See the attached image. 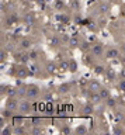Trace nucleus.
Segmentation results:
<instances>
[{
    "mask_svg": "<svg viewBox=\"0 0 125 135\" xmlns=\"http://www.w3.org/2000/svg\"><path fill=\"white\" fill-rule=\"evenodd\" d=\"M115 118H117V120H124V114H118V113H117Z\"/></svg>",
    "mask_w": 125,
    "mask_h": 135,
    "instance_id": "41",
    "label": "nucleus"
},
{
    "mask_svg": "<svg viewBox=\"0 0 125 135\" xmlns=\"http://www.w3.org/2000/svg\"><path fill=\"white\" fill-rule=\"evenodd\" d=\"M119 80H125V68H122L119 72Z\"/></svg>",
    "mask_w": 125,
    "mask_h": 135,
    "instance_id": "39",
    "label": "nucleus"
},
{
    "mask_svg": "<svg viewBox=\"0 0 125 135\" xmlns=\"http://www.w3.org/2000/svg\"><path fill=\"white\" fill-rule=\"evenodd\" d=\"M98 93L101 94L103 100H107L108 97H111V91H110V89H108V87H106V86H101V89L98 90Z\"/></svg>",
    "mask_w": 125,
    "mask_h": 135,
    "instance_id": "22",
    "label": "nucleus"
},
{
    "mask_svg": "<svg viewBox=\"0 0 125 135\" xmlns=\"http://www.w3.org/2000/svg\"><path fill=\"white\" fill-rule=\"evenodd\" d=\"M14 61H16V63H24V65H26L28 61H31L28 51L20 49L18 52H16V54H14Z\"/></svg>",
    "mask_w": 125,
    "mask_h": 135,
    "instance_id": "7",
    "label": "nucleus"
},
{
    "mask_svg": "<svg viewBox=\"0 0 125 135\" xmlns=\"http://www.w3.org/2000/svg\"><path fill=\"white\" fill-rule=\"evenodd\" d=\"M104 104H106V107H107L108 110H114V108L117 107V104H118V103H117V100L111 96V97H108L107 100H104Z\"/></svg>",
    "mask_w": 125,
    "mask_h": 135,
    "instance_id": "20",
    "label": "nucleus"
},
{
    "mask_svg": "<svg viewBox=\"0 0 125 135\" xmlns=\"http://www.w3.org/2000/svg\"><path fill=\"white\" fill-rule=\"evenodd\" d=\"M41 96V89L38 84H34V83H31V84H27V94H26V99L28 100H37L38 97Z\"/></svg>",
    "mask_w": 125,
    "mask_h": 135,
    "instance_id": "2",
    "label": "nucleus"
},
{
    "mask_svg": "<svg viewBox=\"0 0 125 135\" xmlns=\"http://www.w3.org/2000/svg\"><path fill=\"white\" fill-rule=\"evenodd\" d=\"M11 73H13V76L16 79L23 80L30 75V69H28L24 63H16V65L13 66V72H11Z\"/></svg>",
    "mask_w": 125,
    "mask_h": 135,
    "instance_id": "1",
    "label": "nucleus"
},
{
    "mask_svg": "<svg viewBox=\"0 0 125 135\" xmlns=\"http://www.w3.org/2000/svg\"><path fill=\"white\" fill-rule=\"evenodd\" d=\"M80 44H82V41L79 40L77 37H70L69 40H68V45H69V48H72V49L79 48V46H80Z\"/></svg>",
    "mask_w": 125,
    "mask_h": 135,
    "instance_id": "17",
    "label": "nucleus"
},
{
    "mask_svg": "<svg viewBox=\"0 0 125 135\" xmlns=\"http://www.w3.org/2000/svg\"><path fill=\"white\" fill-rule=\"evenodd\" d=\"M27 2H31L32 3V2H37V0H27Z\"/></svg>",
    "mask_w": 125,
    "mask_h": 135,
    "instance_id": "43",
    "label": "nucleus"
},
{
    "mask_svg": "<svg viewBox=\"0 0 125 135\" xmlns=\"http://www.w3.org/2000/svg\"><path fill=\"white\" fill-rule=\"evenodd\" d=\"M96 105L91 103V101H87V103L83 104V107H82V114L83 115H91V114H94L96 113Z\"/></svg>",
    "mask_w": 125,
    "mask_h": 135,
    "instance_id": "11",
    "label": "nucleus"
},
{
    "mask_svg": "<svg viewBox=\"0 0 125 135\" xmlns=\"http://www.w3.org/2000/svg\"><path fill=\"white\" fill-rule=\"evenodd\" d=\"M87 127L86 125H79L77 128H74V134L76 135H86L87 134Z\"/></svg>",
    "mask_w": 125,
    "mask_h": 135,
    "instance_id": "27",
    "label": "nucleus"
},
{
    "mask_svg": "<svg viewBox=\"0 0 125 135\" xmlns=\"http://www.w3.org/2000/svg\"><path fill=\"white\" fill-rule=\"evenodd\" d=\"M28 132H30L31 135H38V134L44 132V128L41 127V124H32V127L28 129Z\"/></svg>",
    "mask_w": 125,
    "mask_h": 135,
    "instance_id": "19",
    "label": "nucleus"
},
{
    "mask_svg": "<svg viewBox=\"0 0 125 135\" xmlns=\"http://www.w3.org/2000/svg\"><path fill=\"white\" fill-rule=\"evenodd\" d=\"M114 132H115V134H124V132H125V129L121 128L119 124H117V125L114 127Z\"/></svg>",
    "mask_w": 125,
    "mask_h": 135,
    "instance_id": "38",
    "label": "nucleus"
},
{
    "mask_svg": "<svg viewBox=\"0 0 125 135\" xmlns=\"http://www.w3.org/2000/svg\"><path fill=\"white\" fill-rule=\"evenodd\" d=\"M89 99V101H91L94 105H98V104H101V103H104V100H103V97H101V94H100L98 91H91L90 93V96L87 97Z\"/></svg>",
    "mask_w": 125,
    "mask_h": 135,
    "instance_id": "13",
    "label": "nucleus"
},
{
    "mask_svg": "<svg viewBox=\"0 0 125 135\" xmlns=\"http://www.w3.org/2000/svg\"><path fill=\"white\" fill-rule=\"evenodd\" d=\"M77 62L76 61H74V59L73 58H70L69 59V72H70V73H76V72H77Z\"/></svg>",
    "mask_w": 125,
    "mask_h": 135,
    "instance_id": "23",
    "label": "nucleus"
},
{
    "mask_svg": "<svg viewBox=\"0 0 125 135\" xmlns=\"http://www.w3.org/2000/svg\"><path fill=\"white\" fill-rule=\"evenodd\" d=\"M101 86L103 84L98 82V80H96V79H93V80H90V83H89V89L91 91H98L100 89H101Z\"/></svg>",
    "mask_w": 125,
    "mask_h": 135,
    "instance_id": "21",
    "label": "nucleus"
},
{
    "mask_svg": "<svg viewBox=\"0 0 125 135\" xmlns=\"http://www.w3.org/2000/svg\"><path fill=\"white\" fill-rule=\"evenodd\" d=\"M28 54H30V59L31 61H37V59H38V51H32V49H30L28 51Z\"/></svg>",
    "mask_w": 125,
    "mask_h": 135,
    "instance_id": "34",
    "label": "nucleus"
},
{
    "mask_svg": "<svg viewBox=\"0 0 125 135\" xmlns=\"http://www.w3.org/2000/svg\"><path fill=\"white\" fill-rule=\"evenodd\" d=\"M104 56H106L107 59H118L119 58V49L117 48V46H108V48L106 49Z\"/></svg>",
    "mask_w": 125,
    "mask_h": 135,
    "instance_id": "10",
    "label": "nucleus"
},
{
    "mask_svg": "<svg viewBox=\"0 0 125 135\" xmlns=\"http://www.w3.org/2000/svg\"><path fill=\"white\" fill-rule=\"evenodd\" d=\"M2 90H0V94H2V97H4L6 94H7V91H9V89H10V86L9 84H2Z\"/></svg>",
    "mask_w": 125,
    "mask_h": 135,
    "instance_id": "35",
    "label": "nucleus"
},
{
    "mask_svg": "<svg viewBox=\"0 0 125 135\" xmlns=\"http://www.w3.org/2000/svg\"><path fill=\"white\" fill-rule=\"evenodd\" d=\"M55 7L58 8V10L63 11V7H65V4H63V0H56V3H55Z\"/></svg>",
    "mask_w": 125,
    "mask_h": 135,
    "instance_id": "37",
    "label": "nucleus"
},
{
    "mask_svg": "<svg viewBox=\"0 0 125 135\" xmlns=\"http://www.w3.org/2000/svg\"><path fill=\"white\" fill-rule=\"evenodd\" d=\"M58 18H59V21H61V23H63V24H69L70 23V17L68 14H61Z\"/></svg>",
    "mask_w": 125,
    "mask_h": 135,
    "instance_id": "32",
    "label": "nucleus"
},
{
    "mask_svg": "<svg viewBox=\"0 0 125 135\" xmlns=\"http://www.w3.org/2000/svg\"><path fill=\"white\" fill-rule=\"evenodd\" d=\"M69 7L72 8V10H79L80 8V3H79V0H70L69 2Z\"/></svg>",
    "mask_w": 125,
    "mask_h": 135,
    "instance_id": "30",
    "label": "nucleus"
},
{
    "mask_svg": "<svg viewBox=\"0 0 125 135\" xmlns=\"http://www.w3.org/2000/svg\"><path fill=\"white\" fill-rule=\"evenodd\" d=\"M90 54L93 55L94 58H100L106 54V46H104L103 42H94L90 48Z\"/></svg>",
    "mask_w": 125,
    "mask_h": 135,
    "instance_id": "4",
    "label": "nucleus"
},
{
    "mask_svg": "<svg viewBox=\"0 0 125 135\" xmlns=\"http://www.w3.org/2000/svg\"><path fill=\"white\" fill-rule=\"evenodd\" d=\"M58 66H59V70H62V72L69 70V59H66V61L59 62V63H58Z\"/></svg>",
    "mask_w": 125,
    "mask_h": 135,
    "instance_id": "28",
    "label": "nucleus"
},
{
    "mask_svg": "<svg viewBox=\"0 0 125 135\" xmlns=\"http://www.w3.org/2000/svg\"><path fill=\"white\" fill-rule=\"evenodd\" d=\"M13 115H14V111H11V110H9V108H3V111H2V117L3 118H6V120H10V118H13Z\"/></svg>",
    "mask_w": 125,
    "mask_h": 135,
    "instance_id": "25",
    "label": "nucleus"
},
{
    "mask_svg": "<svg viewBox=\"0 0 125 135\" xmlns=\"http://www.w3.org/2000/svg\"><path fill=\"white\" fill-rule=\"evenodd\" d=\"M18 114H23V115H27V114L32 113V104H31V100L28 99H21L20 100V104H18Z\"/></svg>",
    "mask_w": 125,
    "mask_h": 135,
    "instance_id": "3",
    "label": "nucleus"
},
{
    "mask_svg": "<svg viewBox=\"0 0 125 135\" xmlns=\"http://www.w3.org/2000/svg\"><path fill=\"white\" fill-rule=\"evenodd\" d=\"M45 2H47V0H37V2H35V3H37V4H38V6H39V7H42V6H44V4H45Z\"/></svg>",
    "mask_w": 125,
    "mask_h": 135,
    "instance_id": "40",
    "label": "nucleus"
},
{
    "mask_svg": "<svg viewBox=\"0 0 125 135\" xmlns=\"http://www.w3.org/2000/svg\"><path fill=\"white\" fill-rule=\"evenodd\" d=\"M18 104H20V99L18 97H7L4 101V107L11 110V111H17L18 110Z\"/></svg>",
    "mask_w": 125,
    "mask_h": 135,
    "instance_id": "8",
    "label": "nucleus"
},
{
    "mask_svg": "<svg viewBox=\"0 0 125 135\" xmlns=\"http://www.w3.org/2000/svg\"><path fill=\"white\" fill-rule=\"evenodd\" d=\"M44 69H45V72H47L48 75H53L58 69H59V66H58V63H55L53 61H47L45 62Z\"/></svg>",
    "mask_w": 125,
    "mask_h": 135,
    "instance_id": "12",
    "label": "nucleus"
},
{
    "mask_svg": "<svg viewBox=\"0 0 125 135\" xmlns=\"http://www.w3.org/2000/svg\"><path fill=\"white\" fill-rule=\"evenodd\" d=\"M79 48H80L83 52H87V51H89L90 52V48H91V44H89V42H86V41H83L82 44H80V46H79Z\"/></svg>",
    "mask_w": 125,
    "mask_h": 135,
    "instance_id": "31",
    "label": "nucleus"
},
{
    "mask_svg": "<svg viewBox=\"0 0 125 135\" xmlns=\"http://www.w3.org/2000/svg\"><path fill=\"white\" fill-rule=\"evenodd\" d=\"M32 46V41L30 40V38L24 37L21 38V40L18 41V49H23V51H30Z\"/></svg>",
    "mask_w": 125,
    "mask_h": 135,
    "instance_id": "14",
    "label": "nucleus"
},
{
    "mask_svg": "<svg viewBox=\"0 0 125 135\" xmlns=\"http://www.w3.org/2000/svg\"><path fill=\"white\" fill-rule=\"evenodd\" d=\"M26 94H27V84H21V82H18L17 79V97L21 100L26 99Z\"/></svg>",
    "mask_w": 125,
    "mask_h": 135,
    "instance_id": "15",
    "label": "nucleus"
},
{
    "mask_svg": "<svg viewBox=\"0 0 125 135\" xmlns=\"http://www.w3.org/2000/svg\"><path fill=\"white\" fill-rule=\"evenodd\" d=\"M93 72L96 75H104L106 73V66L103 65H94L93 66Z\"/></svg>",
    "mask_w": 125,
    "mask_h": 135,
    "instance_id": "26",
    "label": "nucleus"
},
{
    "mask_svg": "<svg viewBox=\"0 0 125 135\" xmlns=\"http://www.w3.org/2000/svg\"><path fill=\"white\" fill-rule=\"evenodd\" d=\"M110 11H111V4L108 2H100L96 7V14L98 16H107L110 14Z\"/></svg>",
    "mask_w": 125,
    "mask_h": 135,
    "instance_id": "6",
    "label": "nucleus"
},
{
    "mask_svg": "<svg viewBox=\"0 0 125 135\" xmlns=\"http://www.w3.org/2000/svg\"><path fill=\"white\" fill-rule=\"evenodd\" d=\"M48 45L51 49H59L62 46V38L59 35H51L48 38Z\"/></svg>",
    "mask_w": 125,
    "mask_h": 135,
    "instance_id": "9",
    "label": "nucleus"
},
{
    "mask_svg": "<svg viewBox=\"0 0 125 135\" xmlns=\"http://www.w3.org/2000/svg\"><path fill=\"white\" fill-rule=\"evenodd\" d=\"M28 129H26L24 124H20V125H13V135H24L27 134Z\"/></svg>",
    "mask_w": 125,
    "mask_h": 135,
    "instance_id": "18",
    "label": "nucleus"
},
{
    "mask_svg": "<svg viewBox=\"0 0 125 135\" xmlns=\"http://www.w3.org/2000/svg\"><path fill=\"white\" fill-rule=\"evenodd\" d=\"M21 23L26 25V27H32L37 23V16L32 11H26L21 17Z\"/></svg>",
    "mask_w": 125,
    "mask_h": 135,
    "instance_id": "5",
    "label": "nucleus"
},
{
    "mask_svg": "<svg viewBox=\"0 0 125 135\" xmlns=\"http://www.w3.org/2000/svg\"><path fill=\"white\" fill-rule=\"evenodd\" d=\"M106 78H107V80H110V82H115L117 79H118V75H117V72L112 69L111 66H108V68H106Z\"/></svg>",
    "mask_w": 125,
    "mask_h": 135,
    "instance_id": "16",
    "label": "nucleus"
},
{
    "mask_svg": "<svg viewBox=\"0 0 125 135\" xmlns=\"http://www.w3.org/2000/svg\"><path fill=\"white\" fill-rule=\"evenodd\" d=\"M61 132L62 134H74V129H72L70 127H62V129H61Z\"/></svg>",
    "mask_w": 125,
    "mask_h": 135,
    "instance_id": "36",
    "label": "nucleus"
},
{
    "mask_svg": "<svg viewBox=\"0 0 125 135\" xmlns=\"http://www.w3.org/2000/svg\"><path fill=\"white\" fill-rule=\"evenodd\" d=\"M23 117H24L23 114H20V115H13V118H11V120H13V125L23 124V122H24V118Z\"/></svg>",
    "mask_w": 125,
    "mask_h": 135,
    "instance_id": "29",
    "label": "nucleus"
},
{
    "mask_svg": "<svg viewBox=\"0 0 125 135\" xmlns=\"http://www.w3.org/2000/svg\"><path fill=\"white\" fill-rule=\"evenodd\" d=\"M119 48H121V52H122V54L125 55V42H122V44H121Z\"/></svg>",
    "mask_w": 125,
    "mask_h": 135,
    "instance_id": "42",
    "label": "nucleus"
},
{
    "mask_svg": "<svg viewBox=\"0 0 125 135\" xmlns=\"http://www.w3.org/2000/svg\"><path fill=\"white\" fill-rule=\"evenodd\" d=\"M69 90H70V83H63L58 87V91L61 94H66V93H69Z\"/></svg>",
    "mask_w": 125,
    "mask_h": 135,
    "instance_id": "24",
    "label": "nucleus"
},
{
    "mask_svg": "<svg viewBox=\"0 0 125 135\" xmlns=\"http://www.w3.org/2000/svg\"><path fill=\"white\" fill-rule=\"evenodd\" d=\"M7 56H9V52H6V49H4V48H2V52H0V61H2V63H4V62H6Z\"/></svg>",
    "mask_w": 125,
    "mask_h": 135,
    "instance_id": "33",
    "label": "nucleus"
}]
</instances>
